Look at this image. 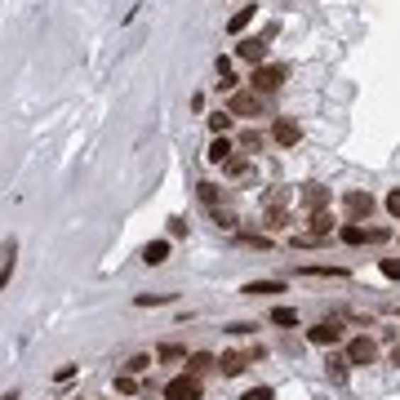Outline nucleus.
<instances>
[{
	"label": "nucleus",
	"instance_id": "1",
	"mask_svg": "<svg viewBox=\"0 0 400 400\" xmlns=\"http://www.w3.org/2000/svg\"><path fill=\"white\" fill-rule=\"evenodd\" d=\"M285 80H289V67L285 62H262V67H254V76H249V89H254L258 98H267V94L285 89Z\"/></svg>",
	"mask_w": 400,
	"mask_h": 400
},
{
	"label": "nucleus",
	"instance_id": "2",
	"mask_svg": "<svg viewBox=\"0 0 400 400\" xmlns=\"http://www.w3.org/2000/svg\"><path fill=\"white\" fill-rule=\"evenodd\" d=\"M160 396H165V400H200V378L178 374V378H170V382L160 387Z\"/></svg>",
	"mask_w": 400,
	"mask_h": 400
},
{
	"label": "nucleus",
	"instance_id": "3",
	"mask_svg": "<svg viewBox=\"0 0 400 400\" xmlns=\"http://www.w3.org/2000/svg\"><path fill=\"white\" fill-rule=\"evenodd\" d=\"M343 356H347V365L365 370V365H374V360H378V343L360 333V338H352V343H347V352H343Z\"/></svg>",
	"mask_w": 400,
	"mask_h": 400
},
{
	"label": "nucleus",
	"instance_id": "4",
	"mask_svg": "<svg viewBox=\"0 0 400 400\" xmlns=\"http://www.w3.org/2000/svg\"><path fill=\"white\" fill-rule=\"evenodd\" d=\"M272 143H276V147H298V143H303V125L289 121V116H276V125H272Z\"/></svg>",
	"mask_w": 400,
	"mask_h": 400
},
{
	"label": "nucleus",
	"instance_id": "5",
	"mask_svg": "<svg viewBox=\"0 0 400 400\" xmlns=\"http://www.w3.org/2000/svg\"><path fill=\"white\" fill-rule=\"evenodd\" d=\"M262 98L254 94V89H236V94H231V103H227V111L231 116H262Z\"/></svg>",
	"mask_w": 400,
	"mask_h": 400
},
{
	"label": "nucleus",
	"instance_id": "6",
	"mask_svg": "<svg viewBox=\"0 0 400 400\" xmlns=\"http://www.w3.org/2000/svg\"><path fill=\"white\" fill-rule=\"evenodd\" d=\"M307 343H316V347H333V343H343V325H338V321H321V325H311V329H307Z\"/></svg>",
	"mask_w": 400,
	"mask_h": 400
},
{
	"label": "nucleus",
	"instance_id": "7",
	"mask_svg": "<svg viewBox=\"0 0 400 400\" xmlns=\"http://www.w3.org/2000/svg\"><path fill=\"white\" fill-rule=\"evenodd\" d=\"M374 213V196L370 191H352L347 196V223H365Z\"/></svg>",
	"mask_w": 400,
	"mask_h": 400
},
{
	"label": "nucleus",
	"instance_id": "8",
	"mask_svg": "<svg viewBox=\"0 0 400 400\" xmlns=\"http://www.w3.org/2000/svg\"><path fill=\"white\" fill-rule=\"evenodd\" d=\"M249 365H254V360H249V352H223L218 356V374L223 378H236V374L249 370Z\"/></svg>",
	"mask_w": 400,
	"mask_h": 400
},
{
	"label": "nucleus",
	"instance_id": "9",
	"mask_svg": "<svg viewBox=\"0 0 400 400\" xmlns=\"http://www.w3.org/2000/svg\"><path fill=\"white\" fill-rule=\"evenodd\" d=\"M298 200L311 209H329V187H321V182H303V191H298Z\"/></svg>",
	"mask_w": 400,
	"mask_h": 400
},
{
	"label": "nucleus",
	"instance_id": "10",
	"mask_svg": "<svg viewBox=\"0 0 400 400\" xmlns=\"http://www.w3.org/2000/svg\"><path fill=\"white\" fill-rule=\"evenodd\" d=\"M236 54H240L245 62L262 67V62H267V40H262V36H249V40H240V45H236Z\"/></svg>",
	"mask_w": 400,
	"mask_h": 400
},
{
	"label": "nucleus",
	"instance_id": "11",
	"mask_svg": "<svg viewBox=\"0 0 400 400\" xmlns=\"http://www.w3.org/2000/svg\"><path fill=\"white\" fill-rule=\"evenodd\" d=\"M182 365H187V374H191V378H205V374H213V370H218V360H213L209 352H191Z\"/></svg>",
	"mask_w": 400,
	"mask_h": 400
},
{
	"label": "nucleus",
	"instance_id": "12",
	"mask_svg": "<svg viewBox=\"0 0 400 400\" xmlns=\"http://www.w3.org/2000/svg\"><path fill=\"white\" fill-rule=\"evenodd\" d=\"M307 231L311 236H333V213L329 209H311L307 213Z\"/></svg>",
	"mask_w": 400,
	"mask_h": 400
},
{
	"label": "nucleus",
	"instance_id": "13",
	"mask_svg": "<svg viewBox=\"0 0 400 400\" xmlns=\"http://www.w3.org/2000/svg\"><path fill=\"white\" fill-rule=\"evenodd\" d=\"M254 18H258V5H240V9L227 18V31H231V36H240V31H245L249 23H254Z\"/></svg>",
	"mask_w": 400,
	"mask_h": 400
},
{
	"label": "nucleus",
	"instance_id": "14",
	"mask_svg": "<svg viewBox=\"0 0 400 400\" xmlns=\"http://www.w3.org/2000/svg\"><path fill=\"white\" fill-rule=\"evenodd\" d=\"M267 231H289L294 227V213L285 209V205H272V209H267V223H262Z\"/></svg>",
	"mask_w": 400,
	"mask_h": 400
},
{
	"label": "nucleus",
	"instance_id": "15",
	"mask_svg": "<svg viewBox=\"0 0 400 400\" xmlns=\"http://www.w3.org/2000/svg\"><path fill=\"white\" fill-rule=\"evenodd\" d=\"M205 156H209V165H227L231 156H236V143H231V138H213Z\"/></svg>",
	"mask_w": 400,
	"mask_h": 400
},
{
	"label": "nucleus",
	"instance_id": "16",
	"mask_svg": "<svg viewBox=\"0 0 400 400\" xmlns=\"http://www.w3.org/2000/svg\"><path fill=\"white\" fill-rule=\"evenodd\" d=\"M165 258H170V240H147L143 245V262L147 267H160Z\"/></svg>",
	"mask_w": 400,
	"mask_h": 400
},
{
	"label": "nucleus",
	"instance_id": "17",
	"mask_svg": "<svg viewBox=\"0 0 400 400\" xmlns=\"http://www.w3.org/2000/svg\"><path fill=\"white\" fill-rule=\"evenodd\" d=\"M338 240L343 245H365V240H370V227H365V223H343L338 227Z\"/></svg>",
	"mask_w": 400,
	"mask_h": 400
},
{
	"label": "nucleus",
	"instance_id": "18",
	"mask_svg": "<svg viewBox=\"0 0 400 400\" xmlns=\"http://www.w3.org/2000/svg\"><path fill=\"white\" fill-rule=\"evenodd\" d=\"M13 254H18V245H5V254H0V294H5V285H9V280H13V267H18V262H13Z\"/></svg>",
	"mask_w": 400,
	"mask_h": 400
},
{
	"label": "nucleus",
	"instance_id": "19",
	"mask_svg": "<svg viewBox=\"0 0 400 400\" xmlns=\"http://www.w3.org/2000/svg\"><path fill=\"white\" fill-rule=\"evenodd\" d=\"M196 196H200V205H205V209H218L223 205V187H218V182H200Z\"/></svg>",
	"mask_w": 400,
	"mask_h": 400
},
{
	"label": "nucleus",
	"instance_id": "20",
	"mask_svg": "<svg viewBox=\"0 0 400 400\" xmlns=\"http://www.w3.org/2000/svg\"><path fill=\"white\" fill-rule=\"evenodd\" d=\"M262 143H267V138H262L258 129H240V138H236V147H240L245 156H254V152H262Z\"/></svg>",
	"mask_w": 400,
	"mask_h": 400
},
{
	"label": "nucleus",
	"instance_id": "21",
	"mask_svg": "<svg viewBox=\"0 0 400 400\" xmlns=\"http://www.w3.org/2000/svg\"><path fill=\"white\" fill-rule=\"evenodd\" d=\"M249 298H267V294H285V280H254V285H245Z\"/></svg>",
	"mask_w": 400,
	"mask_h": 400
},
{
	"label": "nucleus",
	"instance_id": "22",
	"mask_svg": "<svg viewBox=\"0 0 400 400\" xmlns=\"http://www.w3.org/2000/svg\"><path fill=\"white\" fill-rule=\"evenodd\" d=\"M347 370H352V365H347V356H325V374L333 378V382H347Z\"/></svg>",
	"mask_w": 400,
	"mask_h": 400
},
{
	"label": "nucleus",
	"instance_id": "23",
	"mask_svg": "<svg viewBox=\"0 0 400 400\" xmlns=\"http://www.w3.org/2000/svg\"><path fill=\"white\" fill-rule=\"evenodd\" d=\"M231 125H236V116H231V111H213L209 116V133H213V138H227Z\"/></svg>",
	"mask_w": 400,
	"mask_h": 400
},
{
	"label": "nucleus",
	"instance_id": "24",
	"mask_svg": "<svg viewBox=\"0 0 400 400\" xmlns=\"http://www.w3.org/2000/svg\"><path fill=\"white\" fill-rule=\"evenodd\" d=\"M272 325H285V329H298V311H294V307H272Z\"/></svg>",
	"mask_w": 400,
	"mask_h": 400
},
{
	"label": "nucleus",
	"instance_id": "25",
	"mask_svg": "<svg viewBox=\"0 0 400 400\" xmlns=\"http://www.w3.org/2000/svg\"><path fill=\"white\" fill-rule=\"evenodd\" d=\"M223 174H227V178H245V174H249V156H231V160L223 165Z\"/></svg>",
	"mask_w": 400,
	"mask_h": 400
},
{
	"label": "nucleus",
	"instance_id": "26",
	"mask_svg": "<svg viewBox=\"0 0 400 400\" xmlns=\"http://www.w3.org/2000/svg\"><path fill=\"white\" fill-rule=\"evenodd\" d=\"M165 303H174V294H138L133 298V307H165Z\"/></svg>",
	"mask_w": 400,
	"mask_h": 400
},
{
	"label": "nucleus",
	"instance_id": "27",
	"mask_svg": "<svg viewBox=\"0 0 400 400\" xmlns=\"http://www.w3.org/2000/svg\"><path fill=\"white\" fill-rule=\"evenodd\" d=\"M160 360H187V347H178V343H160Z\"/></svg>",
	"mask_w": 400,
	"mask_h": 400
},
{
	"label": "nucleus",
	"instance_id": "28",
	"mask_svg": "<svg viewBox=\"0 0 400 400\" xmlns=\"http://www.w3.org/2000/svg\"><path fill=\"white\" fill-rule=\"evenodd\" d=\"M143 370H152V356H147V352H138V356H129V365H125V374H143Z\"/></svg>",
	"mask_w": 400,
	"mask_h": 400
},
{
	"label": "nucleus",
	"instance_id": "29",
	"mask_svg": "<svg viewBox=\"0 0 400 400\" xmlns=\"http://www.w3.org/2000/svg\"><path fill=\"white\" fill-rule=\"evenodd\" d=\"M378 272L387 280H400V258H378Z\"/></svg>",
	"mask_w": 400,
	"mask_h": 400
},
{
	"label": "nucleus",
	"instance_id": "30",
	"mask_svg": "<svg viewBox=\"0 0 400 400\" xmlns=\"http://www.w3.org/2000/svg\"><path fill=\"white\" fill-rule=\"evenodd\" d=\"M303 276H333V280H343L347 272H343V267H303Z\"/></svg>",
	"mask_w": 400,
	"mask_h": 400
},
{
	"label": "nucleus",
	"instance_id": "31",
	"mask_svg": "<svg viewBox=\"0 0 400 400\" xmlns=\"http://www.w3.org/2000/svg\"><path fill=\"white\" fill-rule=\"evenodd\" d=\"M240 245H249V249H272V240H267V236H258V231H245V236H240Z\"/></svg>",
	"mask_w": 400,
	"mask_h": 400
},
{
	"label": "nucleus",
	"instance_id": "32",
	"mask_svg": "<svg viewBox=\"0 0 400 400\" xmlns=\"http://www.w3.org/2000/svg\"><path fill=\"white\" fill-rule=\"evenodd\" d=\"M285 200H294L289 187H272V191H267V205H285Z\"/></svg>",
	"mask_w": 400,
	"mask_h": 400
},
{
	"label": "nucleus",
	"instance_id": "33",
	"mask_svg": "<svg viewBox=\"0 0 400 400\" xmlns=\"http://www.w3.org/2000/svg\"><path fill=\"white\" fill-rule=\"evenodd\" d=\"M240 400H276V391H272V387H249Z\"/></svg>",
	"mask_w": 400,
	"mask_h": 400
},
{
	"label": "nucleus",
	"instance_id": "34",
	"mask_svg": "<svg viewBox=\"0 0 400 400\" xmlns=\"http://www.w3.org/2000/svg\"><path fill=\"white\" fill-rule=\"evenodd\" d=\"M213 223H218L223 231H236V218H231V213H227V209H213Z\"/></svg>",
	"mask_w": 400,
	"mask_h": 400
},
{
	"label": "nucleus",
	"instance_id": "35",
	"mask_svg": "<svg viewBox=\"0 0 400 400\" xmlns=\"http://www.w3.org/2000/svg\"><path fill=\"white\" fill-rule=\"evenodd\" d=\"M387 213H391V218H400V187L387 191Z\"/></svg>",
	"mask_w": 400,
	"mask_h": 400
},
{
	"label": "nucleus",
	"instance_id": "36",
	"mask_svg": "<svg viewBox=\"0 0 400 400\" xmlns=\"http://www.w3.org/2000/svg\"><path fill=\"white\" fill-rule=\"evenodd\" d=\"M116 391H133V374H116Z\"/></svg>",
	"mask_w": 400,
	"mask_h": 400
},
{
	"label": "nucleus",
	"instance_id": "37",
	"mask_svg": "<svg viewBox=\"0 0 400 400\" xmlns=\"http://www.w3.org/2000/svg\"><path fill=\"white\" fill-rule=\"evenodd\" d=\"M170 236H174V240L187 236V223H182V218H170Z\"/></svg>",
	"mask_w": 400,
	"mask_h": 400
},
{
	"label": "nucleus",
	"instance_id": "38",
	"mask_svg": "<svg viewBox=\"0 0 400 400\" xmlns=\"http://www.w3.org/2000/svg\"><path fill=\"white\" fill-rule=\"evenodd\" d=\"M387 236H391V231H387V227H370V240H374V245H382V240H387Z\"/></svg>",
	"mask_w": 400,
	"mask_h": 400
},
{
	"label": "nucleus",
	"instance_id": "39",
	"mask_svg": "<svg viewBox=\"0 0 400 400\" xmlns=\"http://www.w3.org/2000/svg\"><path fill=\"white\" fill-rule=\"evenodd\" d=\"M58 382H67V378H76V365H58V374H54Z\"/></svg>",
	"mask_w": 400,
	"mask_h": 400
},
{
	"label": "nucleus",
	"instance_id": "40",
	"mask_svg": "<svg viewBox=\"0 0 400 400\" xmlns=\"http://www.w3.org/2000/svg\"><path fill=\"white\" fill-rule=\"evenodd\" d=\"M391 365H396V370H400V343L391 347Z\"/></svg>",
	"mask_w": 400,
	"mask_h": 400
},
{
	"label": "nucleus",
	"instance_id": "41",
	"mask_svg": "<svg viewBox=\"0 0 400 400\" xmlns=\"http://www.w3.org/2000/svg\"><path fill=\"white\" fill-rule=\"evenodd\" d=\"M0 400H18V391H9V396H0Z\"/></svg>",
	"mask_w": 400,
	"mask_h": 400
}]
</instances>
